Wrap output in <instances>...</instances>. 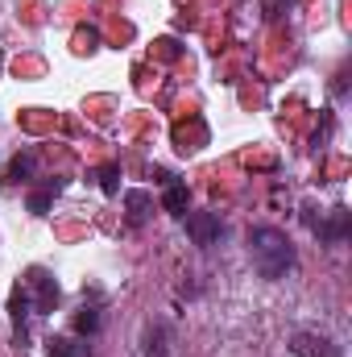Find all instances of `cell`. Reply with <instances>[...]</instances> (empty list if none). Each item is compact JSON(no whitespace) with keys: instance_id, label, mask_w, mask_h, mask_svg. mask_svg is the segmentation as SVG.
I'll use <instances>...</instances> for the list:
<instances>
[{"instance_id":"obj_2","label":"cell","mask_w":352,"mask_h":357,"mask_svg":"<svg viewBox=\"0 0 352 357\" xmlns=\"http://www.w3.org/2000/svg\"><path fill=\"white\" fill-rule=\"evenodd\" d=\"M25 291H33V299H29V303H33V312H38V316L54 312V307H58V295H63V291H58V282H54V278H50L42 266L29 270V278H25Z\"/></svg>"},{"instance_id":"obj_13","label":"cell","mask_w":352,"mask_h":357,"mask_svg":"<svg viewBox=\"0 0 352 357\" xmlns=\"http://www.w3.org/2000/svg\"><path fill=\"white\" fill-rule=\"evenodd\" d=\"M95 178H99V191H104V195H116V191H120V167H116V162L99 167Z\"/></svg>"},{"instance_id":"obj_5","label":"cell","mask_w":352,"mask_h":357,"mask_svg":"<svg viewBox=\"0 0 352 357\" xmlns=\"http://www.w3.org/2000/svg\"><path fill=\"white\" fill-rule=\"evenodd\" d=\"M290 354L294 357H340V345L323 333H298L290 341Z\"/></svg>"},{"instance_id":"obj_7","label":"cell","mask_w":352,"mask_h":357,"mask_svg":"<svg viewBox=\"0 0 352 357\" xmlns=\"http://www.w3.org/2000/svg\"><path fill=\"white\" fill-rule=\"evenodd\" d=\"M162 208H166L170 216H178V220H182V216L191 212V195H186V183H178V178H170V183H166V195H162Z\"/></svg>"},{"instance_id":"obj_11","label":"cell","mask_w":352,"mask_h":357,"mask_svg":"<svg viewBox=\"0 0 352 357\" xmlns=\"http://www.w3.org/2000/svg\"><path fill=\"white\" fill-rule=\"evenodd\" d=\"M50 357H88V345L75 337H50Z\"/></svg>"},{"instance_id":"obj_9","label":"cell","mask_w":352,"mask_h":357,"mask_svg":"<svg viewBox=\"0 0 352 357\" xmlns=\"http://www.w3.org/2000/svg\"><path fill=\"white\" fill-rule=\"evenodd\" d=\"M170 349V328L166 324H150L145 328V357H166Z\"/></svg>"},{"instance_id":"obj_14","label":"cell","mask_w":352,"mask_h":357,"mask_svg":"<svg viewBox=\"0 0 352 357\" xmlns=\"http://www.w3.org/2000/svg\"><path fill=\"white\" fill-rule=\"evenodd\" d=\"M75 333H79V337H95V333H99V312H95V307H83V312L75 316Z\"/></svg>"},{"instance_id":"obj_8","label":"cell","mask_w":352,"mask_h":357,"mask_svg":"<svg viewBox=\"0 0 352 357\" xmlns=\"http://www.w3.org/2000/svg\"><path fill=\"white\" fill-rule=\"evenodd\" d=\"M125 208H129V225H145L154 212V199L150 191H125Z\"/></svg>"},{"instance_id":"obj_3","label":"cell","mask_w":352,"mask_h":357,"mask_svg":"<svg viewBox=\"0 0 352 357\" xmlns=\"http://www.w3.org/2000/svg\"><path fill=\"white\" fill-rule=\"evenodd\" d=\"M311 229H315V237L323 245H340V241H349V233H352V212L349 208H332L323 220H311Z\"/></svg>"},{"instance_id":"obj_12","label":"cell","mask_w":352,"mask_h":357,"mask_svg":"<svg viewBox=\"0 0 352 357\" xmlns=\"http://www.w3.org/2000/svg\"><path fill=\"white\" fill-rule=\"evenodd\" d=\"M54 195H58V183H50V187H42V191H29V212H33V216H46V208L54 204Z\"/></svg>"},{"instance_id":"obj_4","label":"cell","mask_w":352,"mask_h":357,"mask_svg":"<svg viewBox=\"0 0 352 357\" xmlns=\"http://www.w3.org/2000/svg\"><path fill=\"white\" fill-rule=\"evenodd\" d=\"M182 220H186V237H191L195 245H203V250H207V245H216V241H220V233H224V225H220V216H216V212H186Z\"/></svg>"},{"instance_id":"obj_1","label":"cell","mask_w":352,"mask_h":357,"mask_svg":"<svg viewBox=\"0 0 352 357\" xmlns=\"http://www.w3.org/2000/svg\"><path fill=\"white\" fill-rule=\"evenodd\" d=\"M249 254H253V266L262 278H282L286 270L294 266V245L282 229L273 225H257L249 229Z\"/></svg>"},{"instance_id":"obj_10","label":"cell","mask_w":352,"mask_h":357,"mask_svg":"<svg viewBox=\"0 0 352 357\" xmlns=\"http://www.w3.org/2000/svg\"><path fill=\"white\" fill-rule=\"evenodd\" d=\"M33 167H38V158H33V154H17V158L8 162V171H4V178H8V183H29V175H33Z\"/></svg>"},{"instance_id":"obj_6","label":"cell","mask_w":352,"mask_h":357,"mask_svg":"<svg viewBox=\"0 0 352 357\" xmlns=\"http://www.w3.org/2000/svg\"><path fill=\"white\" fill-rule=\"evenodd\" d=\"M8 312H13V328H17V337L25 341V324H29V316H33V303H29V291H25V287H17V291L8 295Z\"/></svg>"}]
</instances>
